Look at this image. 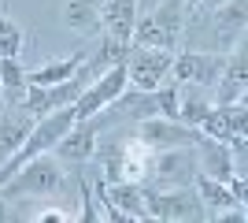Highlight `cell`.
Returning <instances> with one entry per match:
<instances>
[{"mask_svg": "<svg viewBox=\"0 0 248 223\" xmlns=\"http://www.w3.org/2000/svg\"><path fill=\"white\" fill-rule=\"evenodd\" d=\"M178 37H182V0H163L155 11L137 15L130 45L134 49H167V52H174Z\"/></svg>", "mask_w": 248, "mask_h": 223, "instance_id": "6da1fadb", "label": "cell"}, {"mask_svg": "<svg viewBox=\"0 0 248 223\" xmlns=\"http://www.w3.org/2000/svg\"><path fill=\"white\" fill-rule=\"evenodd\" d=\"M60 190H63V168L52 153L33 156L30 164H22L11 179L0 186L4 197H52V193H60Z\"/></svg>", "mask_w": 248, "mask_h": 223, "instance_id": "7a4b0ae2", "label": "cell"}, {"mask_svg": "<svg viewBox=\"0 0 248 223\" xmlns=\"http://www.w3.org/2000/svg\"><path fill=\"white\" fill-rule=\"evenodd\" d=\"M145 205H148V220L159 223H186V220H207L204 205H200L193 186H178V190H155L145 186Z\"/></svg>", "mask_w": 248, "mask_h": 223, "instance_id": "3957f363", "label": "cell"}, {"mask_svg": "<svg viewBox=\"0 0 248 223\" xmlns=\"http://www.w3.org/2000/svg\"><path fill=\"white\" fill-rule=\"evenodd\" d=\"M197 171L200 168H197V156H193V145L159 149V153H152V164H148V186H155V190L193 186Z\"/></svg>", "mask_w": 248, "mask_h": 223, "instance_id": "277c9868", "label": "cell"}, {"mask_svg": "<svg viewBox=\"0 0 248 223\" xmlns=\"http://www.w3.org/2000/svg\"><path fill=\"white\" fill-rule=\"evenodd\" d=\"M148 164H152V149L141 138H126L104 153V182H141L148 179Z\"/></svg>", "mask_w": 248, "mask_h": 223, "instance_id": "5b68a950", "label": "cell"}, {"mask_svg": "<svg viewBox=\"0 0 248 223\" xmlns=\"http://www.w3.org/2000/svg\"><path fill=\"white\" fill-rule=\"evenodd\" d=\"M100 197H104V220H111V223H126V220H134V223H145L148 220V205H145V182H104L100 179Z\"/></svg>", "mask_w": 248, "mask_h": 223, "instance_id": "8992f818", "label": "cell"}, {"mask_svg": "<svg viewBox=\"0 0 248 223\" xmlns=\"http://www.w3.org/2000/svg\"><path fill=\"white\" fill-rule=\"evenodd\" d=\"M126 86H130V82H126V64L108 67L104 74H96L93 82H85V89L78 93V101H74V119L104 116V112H108V104L123 93Z\"/></svg>", "mask_w": 248, "mask_h": 223, "instance_id": "52a82bcc", "label": "cell"}, {"mask_svg": "<svg viewBox=\"0 0 248 223\" xmlns=\"http://www.w3.org/2000/svg\"><path fill=\"white\" fill-rule=\"evenodd\" d=\"M170 60H174V52H167V49H134L130 45V52L123 60L130 89H155V86H163V78L170 74Z\"/></svg>", "mask_w": 248, "mask_h": 223, "instance_id": "ba28073f", "label": "cell"}, {"mask_svg": "<svg viewBox=\"0 0 248 223\" xmlns=\"http://www.w3.org/2000/svg\"><path fill=\"white\" fill-rule=\"evenodd\" d=\"M82 89H85V74L82 71L74 74V78H67V82H56V86H26L19 108L30 112L33 119H41V116H48V112H56V108L74 104Z\"/></svg>", "mask_w": 248, "mask_h": 223, "instance_id": "9c48e42d", "label": "cell"}, {"mask_svg": "<svg viewBox=\"0 0 248 223\" xmlns=\"http://www.w3.org/2000/svg\"><path fill=\"white\" fill-rule=\"evenodd\" d=\"M134 138H141L152 153L159 149H182V145H197L200 130L197 127H186L178 119H163V116H152V119H141L134 130Z\"/></svg>", "mask_w": 248, "mask_h": 223, "instance_id": "30bf717a", "label": "cell"}, {"mask_svg": "<svg viewBox=\"0 0 248 223\" xmlns=\"http://www.w3.org/2000/svg\"><path fill=\"white\" fill-rule=\"evenodd\" d=\"M104 119L93 116V119H74L71 130L63 134L60 141H56V160H63V164H85V160L96 156V130H100Z\"/></svg>", "mask_w": 248, "mask_h": 223, "instance_id": "8fae6325", "label": "cell"}, {"mask_svg": "<svg viewBox=\"0 0 248 223\" xmlns=\"http://www.w3.org/2000/svg\"><path fill=\"white\" fill-rule=\"evenodd\" d=\"M226 56H211V52H174L170 60V82L178 86H215L218 71H222Z\"/></svg>", "mask_w": 248, "mask_h": 223, "instance_id": "7c38bea8", "label": "cell"}, {"mask_svg": "<svg viewBox=\"0 0 248 223\" xmlns=\"http://www.w3.org/2000/svg\"><path fill=\"white\" fill-rule=\"evenodd\" d=\"M245 74H248V60H245V41H237V52H230L222 60V71L215 78V101L211 104H237L245 101Z\"/></svg>", "mask_w": 248, "mask_h": 223, "instance_id": "4fadbf2b", "label": "cell"}, {"mask_svg": "<svg viewBox=\"0 0 248 223\" xmlns=\"http://www.w3.org/2000/svg\"><path fill=\"white\" fill-rule=\"evenodd\" d=\"M248 130V108L245 101H237V104H211V112L204 116V123H200V134H207V138H218V141H230L233 134H245Z\"/></svg>", "mask_w": 248, "mask_h": 223, "instance_id": "5bb4252c", "label": "cell"}, {"mask_svg": "<svg viewBox=\"0 0 248 223\" xmlns=\"http://www.w3.org/2000/svg\"><path fill=\"white\" fill-rule=\"evenodd\" d=\"M193 156H197L200 175H211V179H218V182H230V179H233V156H230V145H226V141L200 134L197 145H193Z\"/></svg>", "mask_w": 248, "mask_h": 223, "instance_id": "9a60e30c", "label": "cell"}, {"mask_svg": "<svg viewBox=\"0 0 248 223\" xmlns=\"http://www.w3.org/2000/svg\"><path fill=\"white\" fill-rule=\"evenodd\" d=\"M96 11H100L104 37L130 45V34H134V22H137V0H104Z\"/></svg>", "mask_w": 248, "mask_h": 223, "instance_id": "2e32d148", "label": "cell"}, {"mask_svg": "<svg viewBox=\"0 0 248 223\" xmlns=\"http://www.w3.org/2000/svg\"><path fill=\"white\" fill-rule=\"evenodd\" d=\"M33 123H37V119H33L30 112H22L19 104L0 108V164L26 141V134L33 130Z\"/></svg>", "mask_w": 248, "mask_h": 223, "instance_id": "e0dca14e", "label": "cell"}, {"mask_svg": "<svg viewBox=\"0 0 248 223\" xmlns=\"http://www.w3.org/2000/svg\"><path fill=\"white\" fill-rule=\"evenodd\" d=\"M245 22H248V8L245 0H226L215 11V37L222 49H233V41H245Z\"/></svg>", "mask_w": 248, "mask_h": 223, "instance_id": "ac0fdd59", "label": "cell"}, {"mask_svg": "<svg viewBox=\"0 0 248 223\" xmlns=\"http://www.w3.org/2000/svg\"><path fill=\"white\" fill-rule=\"evenodd\" d=\"M193 190H197L200 205H204L207 220L218 216V212H226V208H233V205H241L237 197H233V190H230V182H218V179H211V175H200V171H197V179H193Z\"/></svg>", "mask_w": 248, "mask_h": 223, "instance_id": "d6986e66", "label": "cell"}, {"mask_svg": "<svg viewBox=\"0 0 248 223\" xmlns=\"http://www.w3.org/2000/svg\"><path fill=\"white\" fill-rule=\"evenodd\" d=\"M85 60H89L85 52H71V56H63V60H48V64L37 67V71H26V86H56V82H67V78H74V74L85 67Z\"/></svg>", "mask_w": 248, "mask_h": 223, "instance_id": "ffe728a7", "label": "cell"}, {"mask_svg": "<svg viewBox=\"0 0 248 223\" xmlns=\"http://www.w3.org/2000/svg\"><path fill=\"white\" fill-rule=\"evenodd\" d=\"M63 22H67V30L82 34V37L100 34V11H96L89 0H67V8H63Z\"/></svg>", "mask_w": 248, "mask_h": 223, "instance_id": "44dd1931", "label": "cell"}, {"mask_svg": "<svg viewBox=\"0 0 248 223\" xmlns=\"http://www.w3.org/2000/svg\"><path fill=\"white\" fill-rule=\"evenodd\" d=\"M0 89H4V104H19L26 93V67L19 64V56H0Z\"/></svg>", "mask_w": 248, "mask_h": 223, "instance_id": "7402d4cb", "label": "cell"}, {"mask_svg": "<svg viewBox=\"0 0 248 223\" xmlns=\"http://www.w3.org/2000/svg\"><path fill=\"white\" fill-rule=\"evenodd\" d=\"M22 52V26L8 15H0V56H19Z\"/></svg>", "mask_w": 248, "mask_h": 223, "instance_id": "603a6c76", "label": "cell"}, {"mask_svg": "<svg viewBox=\"0 0 248 223\" xmlns=\"http://www.w3.org/2000/svg\"><path fill=\"white\" fill-rule=\"evenodd\" d=\"M33 220H41V223H71V220H78V216H71V212H60V208H52V212H37Z\"/></svg>", "mask_w": 248, "mask_h": 223, "instance_id": "cb8c5ba5", "label": "cell"}, {"mask_svg": "<svg viewBox=\"0 0 248 223\" xmlns=\"http://www.w3.org/2000/svg\"><path fill=\"white\" fill-rule=\"evenodd\" d=\"M204 0H182V15H197Z\"/></svg>", "mask_w": 248, "mask_h": 223, "instance_id": "d4e9b609", "label": "cell"}, {"mask_svg": "<svg viewBox=\"0 0 248 223\" xmlns=\"http://www.w3.org/2000/svg\"><path fill=\"white\" fill-rule=\"evenodd\" d=\"M11 212H8V205H4V197H0V223H8Z\"/></svg>", "mask_w": 248, "mask_h": 223, "instance_id": "484cf974", "label": "cell"}, {"mask_svg": "<svg viewBox=\"0 0 248 223\" xmlns=\"http://www.w3.org/2000/svg\"><path fill=\"white\" fill-rule=\"evenodd\" d=\"M0 108H4V89H0Z\"/></svg>", "mask_w": 248, "mask_h": 223, "instance_id": "4316f807", "label": "cell"}]
</instances>
